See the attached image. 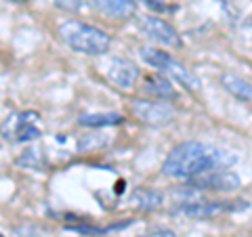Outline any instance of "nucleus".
<instances>
[{
	"instance_id": "obj_17",
	"label": "nucleus",
	"mask_w": 252,
	"mask_h": 237,
	"mask_svg": "<svg viewBox=\"0 0 252 237\" xmlns=\"http://www.w3.org/2000/svg\"><path fill=\"white\" fill-rule=\"evenodd\" d=\"M11 2H17V4H28V2H32V0H11Z\"/></svg>"
},
{
	"instance_id": "obj_15",
	"label": "nucleus",
	"mask_w": 252,
	"mask_h": 237,
	"mask_svg": "<svg viewBox=\"0 0 252 237\" xmlns=\"http://www.w3.org/2000/svg\"><path fill=\"white\" fill-rule=\"evenodd\" d=\"M17 164L19 166H26V168H42L46 164V157H44V149L42 147H28L19 157H17Z\"/></svg>"
},
{
	"instance_id": "obj_11",
	"label": "nucleus",
	"mask_w": 252,
	"mask_h": 237,
	"mask_svg": "<svg viewBox=\"0 0 252 237\" xmlns=\"http://www.w3.org/2000/svg\"><path fill=\"white\" fill-rule=\"evenodd\" d=\"M220 82H223V89L229 94H233L235 99L244 101V103L252 101V84L246 82L244 78L235 76V74H223L220 76Z\"/></svg>"
},
{
	"instance_id": "obj_16",
	"label": "nucleus",
	"mask_w": 252,
	"mask_h": 237,
	"mask_svg": "<svg viewBox=\"0 0 252 237\" xmlns=\"http://www.w3.org/2000/svg\"><path fill=\"white\" fill-rule=\"evenodd\" d=\"M55 4H57L61 11L80 13V11H84L89 4H93V0H55Z\"/></svg>"
},
{
	"instance_id": "obj_10",
	"label": "nucleus",
	"mask_w": 252,
	"mask_h": 237,
	"mask_svg": "<svg viewBox=\"0 0 252 237\" xmlns=\"http://www.w3.org/2000/svg\"><path fill=\"white\" fill-rule=\"evenodd\" d=\"M93 4L109 19H128L137 13V0H93Z\"/></svg>"
},
{
	"instance_id": "obj_2",
	"label": "nucleus",
	"mask_w": 252,
	"mask_h": 237,
	"mask_svg": "<svg viewBox=\"0 0 252 237\" xmlns=\"http://www.w3.org/2000/svg\"><path fill=\"white\" fill-rule=\"evenodd\" d=\"M59 36L69 49L82 55H105L112 46V38L101 28L78 19L63 21L59 26Z\"/></svg>"
},
{
	"instance_id": "obj_6",
	"label": "nucleus",
	"mask_w": 252,
	"mask_h": 237,
	"mask_svg": "<svg viewBox=\"0 0 252 237\" xmlns=\"http://www.w3.org/2000/svg\"><path fill=\"white\" fill-rule=\"evenodd\" d=\"M130 112L147 126H168L175 120V109L162 101H147V99H132Z\"/></svg>"
},
{
	"instance_id": "obj_13",
	"label": "nucleus",
	"mask_w": 252,
	"mask_h": 237,
	"mask_svg": "<svg viewBox=\"0 0 252 237\" xmlns=\"http://www.w3.org/2000/svg\"><path fill=\"white\" fill-rule=\"evenodd\" d=\"M145 90L149 94H154L160 101H170V99H177V90L166 78L162 74L160 76H147L145 78Z\"/></svg>"
},
{
	"instance_id": "obj_12",
	"label": "nucleus",
	"mask_w": 252,
	"mask_h": 237,
	"mask_svg": "<svg viewBox=\"0 0 252 237\" xmlns=\"http://www.w3.org/2000/svg\"><path fill=\"white\" fill-rule=\"evenodd\" d=\"M124 122L122 114L103 112V114H82L78 118V124L84 128H105V126H118Z\"/></svg>"
},
{
	"instance_id": "obj_1",
	"label": "nucleus",
	"mask_w": 252,
	"mask_h": 237,
	"mask_svg": "<svg viewBox=\"0 0 252 237\" xmlns=\"http://www.w3.org/2000/svg\"><path fill=\"white\" fill-rule=\"evenodd\" d=\"M235 164V155L225 149L204 145L198 141H185L168 153L162 166L164 177L177 180H191L210 170H227Z\"/></svg>"
},
{
	"instance_id": "obj_3",
	"label": "nucleus",
	"mask_w": 252,
	"mask_h": 237,
	"mask_svg": "<svg viewBox=\"0 0 252 237\" xmlns=\"http://www.w3.org/2000/svg\"><path fill=\"white\" fill-rule=\"evenodd\" d=\"M139 53H141V59H143L147 65L156 67L160 74H166L170 78H175V80L181 86H185L187 90H198L200 89V80L193 76V72H189L183 63H179L172 55L164 53L160 49H154V46H143Z\"/></svg>"
},
{
	"instance_id": "obj_9",
	"label": "nucleus",
	"mask_w": 252,
	"mask_h": 237,
	"mask_svg": "<svg viewBox=\"0 0 252 237\" xmlns=\"http://www.w3.org/2000/svg\"><path fill=\"white\" fill-rule=\"evenodd\" d=\"M139 28L147 38H152V40L160 42L164 46H181L179 31L166 19L156 17V15H145V17H141Z\"/></svg>"
},
{
	"instance_id": "obj_5",
	"label": "nucleus",
	"mask_w": 252,
	"mask_h": 237,
	"mask_svg": "<svg viewBox=\"0 0 252 237\" xmlns=\"http://www.w3.org/2000/svg\"><path fill=\"white\" fill-rule=\"evenodd\" d=\"M101 72H103V76L114 86H118V89H122V90L132 89L141 78V72H139V67L135 65V63L128 61V59H122V57L105 59L103 63H101Z\"/></svg>"
},
{
	"instance_id": "obj_8",
	"label": "nucleus",
	"mask_w": 252,
	"mask_h": 237,
	"mask_svg": "<svg viewBox=\"0 0 252 237\" xmlns=\"http://www.w3.org/2000/svg\"><path fill=\"white\" fill-rule=\"evenodd\" d=\"M242 185L240 177L231 170H210L204 175L191 178V187L200 191H219V193H231L238 191Z\"/></svg>"
},
{
	"instance_id": "obj_4",
	"label": "nucleus",
	"mask_w": 252,
	"mask_h": 237,
	"mask_svg": "<svg viewBox=\"0 0 252 237\" xmlns=\"http://www.w3.org/2000/svg\"><path fill=\"white\" fill-rule=\"evenodd\" d=\"M40 116L36 112H15L0 124V134L13 143H30L40 137Z\"/></svg>"
},
{
	"instance_id": "obj_14",
	"label": "nucleus",
	"mask_w": 252,
	"mask_h": 237,
	"mask_svg": "<svg viewBox=\"0 0 252 237\" xmlns=\"http://www.w3.org/2000/svg\"><path fill=\"white\" fill-rule=\"evenodd\" d=\"M130 204L143 212H152L162 206V195L152 189H135L130 195Z\"/></svg>"
},
{
	"instance_id": "obj_7",
	"label": "nucleus",
	"mask_w": 252,
	"mask_h": 237,
	"mask_svg": "<svg viewBox=\"0 0 252 237\" xmlns=\"http://www.w3.org/2000/svg\"><path fill=\"white\" fill-rule=\"evenodd\" d=\"M246 208L248 202H187L175 212L187 218H215L227 214V212H238Z\"/></svg>"
}]
</instances>
